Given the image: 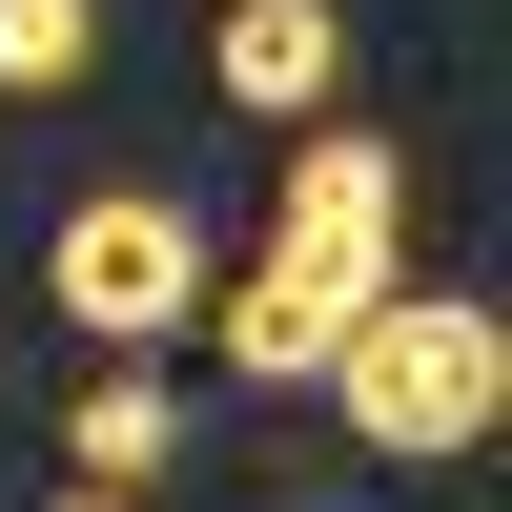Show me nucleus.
Here are the masks:
<instances>
[{"label":"nucleus","instance_id":"obj_1","mask_svg":"<svg viewBox=\"0 0 512 512\" xmlns=\"http://www.w3.org/2000/svg\"><path fill=\"white\" fill-rule=\"evenodd\" d=\"M410 267V185H390V144L369 123H308L287 144V205H267V267H205V349L246 369V390H308L328 369V328L369 308V287Z\"/></svg>","mask_w":512,"mask_h":512},{"label":"nucleus","instance_id":"obj_2","mask_svg":"<svg viewBox=\"0 0 512 512\" xmlns=\"http://www.w3.org/2000/svg\"><path fill=\"white\" fill-rule=\"evenodd\" d=\"M308 390L349 410V451H390V472H451V451H492V410H512V328H492V287L390 267L349 328H328V369H308Z\"/></svg>","mask_w":512,"mask_h":512},{"label":"nucleus","instance_id":"obj_3","mask_svg":"<svg viewBox=\"0 0 512 512\" xmlns=\"http://www.w3.org/2000/svg\"><path fill=\"white\" fill-rule=\"evenodd\" d=\"M41 287H62L82 349H164V328H205V205H185V185H103V205H62Z\"/></svg>","mask_w":512,"mask_h":512},{"label":"nucleus","instance_id":"obj_4","mask_svg":"<svg viewBox=\"0 0 512 512\" xmlns=\"http://www.w3.org/2000/svg\"><path fill=\"white\" fill-rule=\"evenodd\" d=\"M205 82L246 123H328L349 103V0H205Z\"/></svg>","mask_w":512,"mask_h":512},{"label":"nucleus","instance_id":"obj_5","mask_svg":"<svg viewBox=\"0 0 512 512\" xmlns=\"http://www.w3.org/2000/svg\"><path fill=\"white\" fill-rule=\"evenodd\" d=\"M164 451H185V431H164L144 369H103V390L62 410V472H82V492H164Z\"/></svg>","mask_w":512,"mask_h":512},{"label":"nucleus","instance_id":"obj_6","mask_svg":"<svg viewBox=\"0 0 512 512\" xmlns=\"http://www.w3.org/2000/svg\"><path fill=\"white\" fill-rule=\"evenodd\" d=\"M103 62V0H0V103H62Z\"/></svg>","mask_w":512,"mask_h":512},{"label":"nucleus","instance_id":"obj_7","mask_svg":"<svg viewBox=\"0 0 512 512\" xmlns=\"http://www.w3.org/2000/svg\"><path fill=\"white\" fill-rule=\"evenodd\" d=\"M41 512H144V492H82V472H62V492H41Z\"/></svg>","mask_w":512,"mask_h":512}]
</instances>
